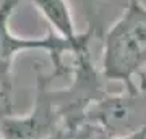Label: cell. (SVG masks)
Segmentation results:
<instances>
[{"mask_svg":"<svg viewBox=\"0 0 146 139\" xmlns=\"http://www.w3.org/2000/svg\"><path fill=\"white\" fill-rule=\"evenodd\" d=\"M101 73L109 81L130 86L146 73V5L128 0L120 16L101 37Z\"/></svg>","mask_w":146,"mask_h":139,"instance_id":"1","label":"cell"},{"mask_svg":"<svg viewBox=\"0 0 146 139\" xmlns=\"http://www.w3.org/2000/svg\"><path fill=\"white\" fill-rule=\"evenodd\" d=\"M23 0H0V91L11 99V71L16 57L23 52L42 50L47 52L52 62V74L65 78L72 74V67L65 62L67 55L91 45L94 36L89 31L80 32L76 41H67L49 29L41 37H20L11 31V16Z\"/></svg>","mask_w":146,"mask_h":139,"instance_id":"2","label":"cell"},{"mask_svg":"<svg viewBox=\"0 0 146 139\" xmlns=\"http://www.w3.org/2000/svg\"><path fill=\"white\" fill-rule=\"evenodd\" d=\"M84 121L110 138L146 129V73H141L122 92H107L86 110Z\"/></svg>","mask_w":146,"mask_h":139,"instance_id":"3","label":"cell"},{"mask_svg":"<svg viewBox=\"0 0 146 139\" xmlns=\"http://www.w3.org/2000/svg\"><path fill=\"white\" fill-rule=\"evenodd\" d=\"M57 78L52 73L37 74L36 99L33 108L23 117H0L2 139H47L63 126L50 96V84Z\"/></svg>","mask_w":146,"mask_h":139,"instance_id":"4","label":"cell"},{"mask_svg":"<svg viewBox=\"0 0 146 139\" xmlns=\"http://www.w3.org/2000/svg\"><path fill=\"white\" fill-rule=\"evenodd\" d=\"M86 23V31L101 39L109 26L120 16L128 0H68Z\"/></svg>","mask_w":146,"mask_h":139,"instance_id":"5","label":"cell"},{"mask_svg":"<svg viewBox=\"0 0 146 139\" xmlns=\"http://www.w3.org/2000/svg\"><path fill=\"white\" fill-rule=\"evenodd\" d=\"M41 16L49 23L50 31L67 41H76L80 32L75 24L72 5L68 0H29Z\"/></svg>","mask_w":146,"mask_h":139,"instance_id":"6","label":"cell"},{"mask_svg":"<svg viewBox=\"0 0 146 139\" xmlns=\"http://www.w3.org/2000/svg\"><path fill=\"white\" fill-rule=\"evenodd\" d=\"M98 139H146V129H141V131H136L133 134H128V136H122V138H110L107 134H104L99 129V136Z\"/></svg>","mask_w":146,"mask_h":139,"instance_id":"7","label":"cell"},{"mask_svg":"<svg viewBox=\"0 0 146 139\" xmlns=\"http://www.w3.org/2000/svg\"><path fill=\"white\" fill-rule=\"evenodd\" d=\"M0 139H2V136H0Z\"/></svg>","mask_w":146,"mask_h":139,"instance_id":"8","label":"cell"}]
</instances>
